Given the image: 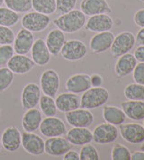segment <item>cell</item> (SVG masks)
<instances>
[{
    "mask_svg": "<svg viewBox=\"0 0 144 160\" xmlns=\"http://www.w3.org/2000/svg\"><path fill=\"white\" fill-rule=\"evenodd\" d=\"M22 146L26 152L33 156H41L45 153V141L34 132L24 131L22 134Z\"/></svg>",
    "mask_w": 144,
    "mask_h": 160,
    "instance_id": "10",
    "label": "cell"
},
{
    "mask_svg": "<svg viewBox=\"0 0 144 160\" xmlns=\"http://www.w3.org/2000/svg\"><path fill=\"white\" fill-rule=\"evenodd\" d=\"M33 42H34L33 32H30L25 28H22L14 37V41L13 42L14 52L16 54L26 55L32 50Z\"/></svg>",
    "mask_w": 144,
    "mask_h": 160,
    "instance_id": "13",
    "label": "cell"
},
{
    "mask_svg": "<svg viewBox=\"0 0 144 160\" xmlns=\"http://www.w3.org/2000/svg\"><path fill=\"white\" fill-rule=\"evenodd\" d=\"M93 134V140L101 145L113 143L118 138L119 131L116 126L114 124L104 122L98 124L92 132Z\"/></svg>",
    "mask_w": 144,
    "mask_h": 160,
    "instance_id": "7",
    "label": "cell"
},
{
    "mask_svg": "<svg viewBox=\"0 0 144 160\" xmlns=\"http://www.w3.org/2000/svg\"><path fill=\"white\" fill-rule=\"evenodd\" d=\"M133 79L137 84L144 85V62H140L138 63L133 71Z\"/></svg>",
    "mask_w": 144,
    "mask_h": 160,
    "instance_id": "40",
    "label": "cell"
},
{
    "mask_svg": "<svg viewBox=\"0 0 144 160\" xmlns=\"http://www.w3.org/2000/svg\"><path fill=\"white\" fill-rule=\"evenodd\" d=\"M65 88L68 92L74 94H83L91 88L90 76L87 74H75L69 77L66 83Z\"/></svg>",
    "mask_w": 144,
    "mask_h": 160,
    "instance_id": "19",
    "label": "cell"
},
{
    "mask_svg": "<svg viewBox=\"0 0 144 160\" xmlns=\"http://www.w3.org/2000/svg\"><path fill=\"white\" fill-rule=\"evenodd\" d=\"M41 88L35 83H29L25 85L21 94V103L23 110L34 108L39 104L41 98Z\"/></svg>",
    "mask_w": 144,
    "mask_h": 160,
    "instance_id": "11",
    "label": "cell"
},
{
    "mask_svg": "<svg viewBox=\"0 0 144 160\" xmlns=\"http://www.w3.org/2000/svg\"><path fill=\"white\" fill-rule=\"evenodd\" d=\"M142 126H143V128H144V119H143V125H142Z\"/></svg>",
    "mask_w": 144,
    "mask_h": 160,
    "instance_id": "51",
    "label": "cell"
},
{
    "mask_svg": "<svg viewBox=\"0 0 144 160\" xmlns=\"http://www.w3.org/2000/svg\"><path fill=\"white\" fill-rule=\"evenodd\" d=\"M5 5L18 14H25L33 9L32 0H5Z\"/></svg>",
    "mask_w": 144,
    "mask_h": 160,
    "instance_id": "32",
    "label": "cell"
},
{
    "mask_svg": "<svg viewBox=\"0 0 144 160\" xmlns=\"http://www.w3.org/2000/svg\"><path fill=\"white\" fill-rule=\"evenodd\" d=\"M66 42L65 33L59 29H53L46 36L45 42L50 51V54L53 56H58Z\"/></svg>",
    "mask_w": 144,
    "mask_h": 160,
    "instance_id": "26",
    "label": "cell"
},
{
    "mask_svg": "<svg viewBox=\"0 0 144 160\" xmlns=\"http://www.w3.org/2000/svg\"><path fill=\"white\" fill-rule=\"evenodd\" d=\"M14 80V73L8 68H0V92L6 91L9 88Z\"/></svg>",
    "mask_w": 144,
    "mask_h": 160,
    "instance_id": "34",
    "label": "cell"
},
{
    "mask_svg": "<svg viewBox=\"0 0 144 160\" xmlns=\"http://www.w3.org/2000/svg\"><path fill=\"white\" fill-rule=\"evenodd\" d=\"M115 35L112 32H97L94 35L89 42V48L95 54H100L107 51L114 42Z\"/></svg>",
    "mask_w": 144,
    "mask_h": 160,
    "instance_id": "15",
    "label": "cell"
},
{
    "mask_svg": "<svg viewBox=\"0 0 144 160\" xmlns=\"http://www.w3.org/2000/svg\"><path fill=\"white\" fill-rule=\"evenodd\" d=\"M53 24L64 33H75L86 24V15L80 10L73 9L53 20Z\"/></svg>",
    "mask_w": 144,
    "mask_h": 160,
    "instance_id": "1",
    "label": "cell"
},
{
    "mask_svg": "<svg viewBox=\"0 0 144 160\" xmlns=\"http://www.w3.org/2000/svg\"><path fill=\"white\" fill-rule=\"evenodd\" d=\"M2 147L8 152H14L22 146V134L15 126H9L2 132Z\"/></svg>",
    "mask_w": 144,
    "mask_h": 160,
    "instance_id": "12",
    "label": "cell"
},
{
    "mask_svg": "<svg viewBox=\"0 0 144 160\" xmlns=\"http://www.w3.org/2000/svg\"><path fill=\"white\" fill-rule=\"evenodd\" d=\"M33 8L35 12L50 15L56 12L55 0H32Z\"/></svg>",
    "mask_w": 144,
    "mask_h": 160,
    "instance_id": "30",
    "label": "cell"
},
{
    "mask_svg": "<svg viewBox=\"0 0 144 160\" xmlns=\"http://www.w3.org/2000/svg\"><path fill=\"white\" fill-rule=\"evenodd\" d=\"M14 55V50L11 44L0 45V67L7 65L8 61Z\"/></svg>",
    "mask_w": 144,
    "mask_h": 160,
    "instance_id": "37",
    "label": "cell"
},
{
    "mask_svg": "<svg viewBox=\"0 0 144 160\" xmlns=\"http://www.w3.org/2000/svg\"><path fill=\"white\" fill-rule=\"evenodd\" d=\"M55 103L58 111L66 113L80 107V96L70 92L61 93L56 96Z\"/></svg>",
    "mask_w": 144,
    "mask_h": 160,
    "instance_id": "22",
    "label": "cell"
},
{
    "mask_svg": "<svg viewBox=\"0 0 144 160\" xmlns=\"http://www.w3.org/2000/svg\"><path fill=\"white\" fill-rule=\"evenodd\" d=\"M122 138L131 144H140L144 141V128L139 123H126L120 125Z\"/></svg>",
    "mask_w": 144,
    "mask_h": 160,
    "instance_id": "16",
    "label": "cell"
},
{
    "mask_svg": "<svg viewBox=\"0 0 144 160\" xmlns=\"http://www.w3.org/2000/svg\"><path fill=\"white\" fill-rule=\"evenodd\" d=\"M136 43V38L132 32H122L115 36L114 42L110 48L112 55L115 58L128 53Z\"/></svg>",
    "mask_w": 144,
    "mask_h": 160,
    "instance_id": "4",
    "label": "cell"
},
{
    "mask_svg": "<svg viewBox=\"0 0 144 160\" xmlns=\"http://www.w3.org/2000/svg\"><path fill=\"white\" fill-rule=\"evenodd\" d=\"M39 105L42 113L46 117L55 116L57 114L58 109L53 97L46 95H41Z\"/></svg>",
    "mask_w": 144,
    "mask_h": 160,
    "instance_id": "31",
    "label": "cell"
},
{
    "mask_svg": "<svg viewBox=\"0 0 144 160\" xmlns=\"http://www.w3.org/2000/svg\"><path fill=\"white\" fill-rule=\"evenodd\" d=\"M135 38H136L137 43L139 45H144V27L138 32Z\"/></svg>",
    "mask_w": 144,
    "mask_h": 160,
    "instance_id": "45",
    "label": "cell"
},
{
    "mask_svg": "<svg viewBox=\"0 0 144 160\" xmlns=\"http://www.w3.org/2000/svg\"><path fill=\"white\" fill-rule=\"evenodd\" d=\"M80 11L86 16L112 13L106 0H82L80 2Z\"/></svg>",
    "mask_w": 144,
    "mask_h": 160,
    "instance_id": "18",
    "label": "cell"
},
{
    "mask_svg": "<svg viewBox=\"0 0 144 160\" xmlns=\"http://www.w3.org/2000/svg\"><path fill=\"white\" fill-rule=\"evenodd\" d=\"M60 86L59 76L54 69L44 70L40 78V88L44 95L55 97Z\"/></svg>",
    "mask_w": 144,
    "mask_h": 160,
    "instance_id": "8",
    "label": "cell"
},
{
    "mask_svg": "<svg viewBox=\"0 0 144 160\" xmlns=\"http://www.w3.org/2000/svg\"><path fill=\"white\" fill-rule=\"evenodd\" d=\"M7 68L14 73L23 75L30 72L35 66V63L31 58L25 55L15 54L7 63Z\"/></svg>",
    "mask_w": 144,
    "mask_h": 160,
    "instance_id": "21",
    "label": "cell"
},
{
    "mask_svg": "<svg viewBox=\"0 0 144 160\" xmlns=\"http://www.w3.org/2000/svg\"><path fill=\"white\" fill-rule=\"evenodd\" d=\"M56 1V12L59 15H63L75 9L78 0H55Z\"/></svg>",
    "mask_w": 144,
    "mask_h": 160,
    "instance_id": "38",
    "label": "cell"
},
{
    "mask_svg": "<svg viewBox=\"0 0 144 160\" xmlns=\"http://www.w3.org/2000/svg\"><path fill=\"white\" fill-rule=\"evenodd\" d=\"M14 31L10 27L0 25V45L12 44L14 41Z\"/></svg>",
    "mask_w": 144,
    "mask_h": 160,
    "instance_id": "39",
    "label": "cell"
},
{
    "mask_svg": "<svg viewBox=\"0 0 144 160\" xmlns=\"http://www.w3.org/2000/svg\"><path fill=\"white\" fill-rule=\"evenodd\" d=\"M111 158L113 160H130L131 152L127 147L122 144H116L112 148Z\"/></svg>",
    "mask_w": 144,
    "mask_h": 160,
    "instance_id": "36",
    "label": "cell"
},
{
    "mask_svg": "<svg viewBox=\"0 0 144 160\" xmlns=\"http://www.w3.org/2000/svg\"><path fill=\"white\" fill-rule=\"evenodd\" d=\"M72 144L66 138L51 137L45 140V153L51 157H60L71 149Z\"/></svg>",
    "mask_w": 144,
    "mask_h": 160,
    "instance_id": "14",
    "label": "cell"
},
{
    "mask_svg": "<svg viewBox=\"0 0 144 160\" xmlns=\"http://www.w3.org/2000/svg\"><path fill=\"white\" fill-rule=\"evenodd\" d=\"M50 15H43L38 12H28L22 17L21 24L32 32H40L47 29L50 25Z\"/></svg>",
    "mask_w": 144,
    "mask_h": 160,
    "instance_id": "3",
    "label": "cell"
},
{
    "mask_svg": "<svg viewBox=\"0 0 144 160\" xmlns=\"http://www.w3.org/2000/svg\"><path fill=\"white\" fill-rule=\"evenodd\" d=\"M66 138L74 146H83L93 140V134L88 128L73 127L66 132Z\"/></svg>",
    "mask_w": 144,
    "mask_h": 160,
    "instance_id": "23",
    "label": "cell"
},
{
    "mask_svg": "<svg viewBox=\"0 0 144 160\" xmlns=\"http://www.w3.org/2000/svg\"><path fill=\"white\" fill-rule=\"evenodd\" d=\"M20 15L8 8H1L0 7V25L13 27L16 25L20 21Z\"/></svg>",
    "mask_w": 144,
    "mask_h": 160,
    "instance_id": "29",
    "label": "cell"
},
{
    "mask_svg": "<svg viewBox=\"0 0 144 160\" xmlns=\"http://www.w3.org/2000/svg\"><path fill=\"white\" fill-rule=\"evenodd\" d=\"M1 148H2V143H1V138H0V151H1Z\"/></svg>",
    "mask_w": 144,
    "mask_h": 160,
    "instance_id": "49",
    "label": "cell"
},
{
    "mask_svg": "<svg viewBox=\"0 0 144 160\" xmlns=\"http://www.w3.org/2000/svg\"><path fill=\"white\" fill-rule=\"evenodd\" d=\"M141 149L142 150V151H144V141L142 142V144H141Z\"/></svg>",
    "mask_w": 144,
    "mask_h": 160,
    "instance_id": "47",
    "label": "cell"
},
{
    "mask_svg": "<svg viewBox=\"0 0 144 160\" xmlns=\"http://www.w3.org/2000/svg\"><path fill=\"white\" fill-rule=\"evenodd\" d=\"M0 115H1V110H0Z\"/></svg>",
    "mask_w": 144,
    "mask_h": 160,
    "instance_id": "52",
    "label": "cell"
},
{
    "mask_svg": "<svg viewBox=\"0 0 144 160\" xmlns=\"http://www.w3.org/2000/svg\"><path fill=\"white\" fill-rule=\"evenodd\" d=\"M66 121L72 127H84L88 128L94 122V115L90 110L79 107L66 112Z\"/></svg>",
    "mask_w": 144,
    "mask_h": 160,
    "instance_id": "9",
    "label": "cell"
},
{
    "mask_svg": "<svg viewBox=\"0 0 144 160\" xmlns=\"http://www.w3.org/2000/svg\"><path fill=\"white\" fill-rule=\"evenodd\" d=\"M90 82H91V87H101L103 84V78L98 74H93L90 76Z\"/></svg>",
    "mask_w": 144,
    "mask_h": 160,
    "instance_id": "42",
    "label": "cell"
},
{
    "mask_svg": "<svg viewBox=\"0 0 144 160\" xmlns=\"http://www.w3.org/2000/svg\"><path fill=\"white\" fill-rule=\"evenodd\" d=\"M39 131L43 136L47 138L59 137L66 134L67 127L61 119L56 116H50L46 117L42 121Z\"/></svg>",
    "mask_w": 144,
    "mask_h": 160,
    "instance_id": "6",
    "label": "cell"
},
{
    "mask_svg": "<svg viewBox=\"0 0 144 160\" xmlns=\"http://www.w3.org/2000/svg\"><path fill=\"white\" fill-rule=\"evenodd\" d=\"M103 118L105 122L114 124L116 126L124 122L126 115L122 109L117 106L105 105L103 108Z\"/></svg>",
    "mask_w": 144,
    "mask_h": 160,
    "instance_id": "28",
    "label": "cell"
},
{
    "mask_svg": "<svg viewBox=\"0 0 144 160\" xmlns=\"http://www.w3.org/2000/svg\"><path fill=\"white\" fill-rule=\"evenodd\" d=\"M133 21L135 22L137 26L143 28L144 27V8L138 10L134 14L133 16Z\"/></svg>",
    "mask_w": 144,
    "mask_h": 160,
    "instance_id": "41",
    "label": "cell"
},
{
    "mask_svg": "<svg viewBox=\"0 0 144 160\" xmlns=\"http://www.w3.org/2000/svg\"><path fill=\"white\" fill-rule=\"evenodd\" d=\"M122 108L125 115L132 121H141L144 119L143 101H125L122 103Z\"/></svg>",
    "mask_w": 144,
    "mask_h": 160,
    "instance_id": "27",
    "label": "cell"
},
{
    "mask_svg": "<svg viewBox=\"0 0 144 160\" xmlns=\"http://www.w3.org/2000/svg\"><path fill=\"white\" fill-rule=\"evenodd\" d=\"M4 2H5V0H0V7H2V5L4 4Z\"/></svg>",
    "mask_w": 144,
    "mask_h": 160,
    "instance_id": "48",
    "label": "cell"
},
{
    "mask_svg": "<svg viewBox=\"0 0 144 160\" xmlns=\"http://www.w3.org/2000/svg\"><path fill=\"white\" fill-rule=\"evenodd\" d=\"M141 2H142V3H144V0H140Z\"/></svg>",
    "mask_w": 144,
    "mask_h": 160,
    "instance_id": "50",
    "label": "cell"
},
{
    "mask_svg": "<svg viewBox=\"0 0 144 160\" xmlns=\"http://www.w3.org/2000/svg\"><path fill=\"white\" fill-rule=\"evenodd\" d=\"M64 160H79V154L75 150L69 149L68 152H66L63 155Z\"/></svg>",
    "mask_w": 144,
    "mask_h": 160,
    "instance_id": "44",
    "label": "cell"
},
{
    "mask_svg": "<svg viewBox=\"0 0 144 160\" xmlns=\"http://www.w3.org/2000/svg\"><path fill=\"white\" fill-rule=\"evenodd\" d=\"M109 99V92L102 87H91L80 97V107L85 109H95L105 104Z\"/></svg>",
    "mask_w": 144,
    "mask_h": 160,
    "instance_id": "2",
    "label": "cell"
},
{
    "mask_svg": "<svg viewBox=\"0 0 144 160\" xmlns=\"http://www.w3.org/2000/svg\"><path fill=\"white\" fill-rule=\"evenodd\" d=\"M123 94L128 100L144 101V85L137 83L130 84L124 88Z\"/></svg>",
    "mask_w": 144,
    "mask_h": 160,
    "instance_id": "33",
    "label": "cell"
},
{
    "mask_svg": "<svg viewBox=\"0 0 144 160\" xmlns=\"http://www.w3.org/2000/svg\"><path fill=\"white\" fill-rule=\"evenodd\" d=\"M87 52L86 45L79 40H69L65 42L60 51V55L68 61H79L85 58Z\"/></svg>",
    "mask_w": 144,
    "mask_h": 160,
    "instance_id": "5",
    "label": "cell"
},
{
    "mask_svg": "<svg viewBox=\"0 0 144 160\" xmlns=\"http://www.w3.org/2000/svg\"><path fill=\"white\" fill-rule=\"evenodd\" d=\"M32 59L35 63V65L43 67L46 66L50 61L51 54L46 45V42L43 39H37L34 41L33 45L31 50Z\"/></svg>",
    "mask_w": 144,
    "mask_h": 160,
    "instance_id": "20",
    "label": "cell"
},
{
    "mask_svg": "<svg viewBox=\"0 0 144 160\" xmlns=\"http://www.w3.org/2000/svg\"><path fill=\"white\" fill-rule=\"evenodd\" d=\"M134 57L139 62H144V45H140L134 51Z\"/></svg>",
    "mask_w": 144,
    "mask_h": 160,
    "instance_id": "43",
    "label": "cell"
},
{
    "mask_svg": "<svg viewBox=\"0 0 144 160\" xmlns=\"http://www.w3.org/2000/svg\"><path fill=\"white\" fill-rule=\"evenodd\" d=\"M100 159L97 149L93 145L87 143L83 145L79 152V160H98Z\"/></svg>",
    "mask_w": 144,
    "mask_h": 160,
    "instance_id": "35",
    "label": "cell"
},
{
    "mask_svg": "<svg viewBox=\"0 0 144 160\" xmlns=\"http://www.w3.org/2000/svg\"><path fill=\"white\" fill-rule=\"evenodd\" d=\"M86 29L93 32H107L113 28L114 20L108 14L92 15L86 22Z\"/></svg>",
    "mask_w": 144,
    "mask_h": 160,
    "instance_id": "17",
    "label": "cell"
},
{
    "mask_svg": "<svg viewBox=\"0 0 144 160\" xmlns=\"http://www.w3.org/2000/svg\"><path fill=\"white\" fill-rule=\"evenodd\" d=\"M43 121V113L39 109L31 108L25 110L22 118V126L24 131L34 132L39 130V127Z\"/></svg>",
    "mask_w": 144,
    "mask_h": 160,
    "instance_id": "24",
    "label": "cell"
},
{
    "mask_svg": "<svg viewBox=\"0 0 144 160\" xmlns=\"http://www.w3.org/2000/svg\"><path fill=\"white\" fill-rule=\"evenodd\" d=\"M131 160H144V151H134L131 154Z\"/></svg>",
    "mask_w": 144,
    "mask_h": 160,
    "instance_id": "46",
    "label": "cell"
},
{
    "mask_svg": "<svg viewBox=\"0 0 144 160\" xmlns=\"http://www.w3.org/2000/svg\"><path fill=\"white\" fill-rule=\"evenodd\" d=\"M136 65L137 59L134 55L128 52L124 55L120 56L117 59L115 67V74L120 78L127 77L131 73H132Z\"/></svg>",
    "mask_w": 144,
    "mask_h": 160,
    "instance_id": "25",
    "label": "cell"
}]
</instances>
